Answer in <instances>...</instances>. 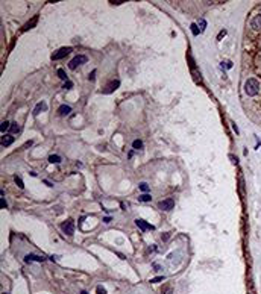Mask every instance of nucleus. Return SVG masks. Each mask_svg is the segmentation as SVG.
<instances>
[{
  "label": "nucleus",
  "instance_id": "f257e3e1",
  "mask_svg": "<svg viewBox=\"0 0 261 294\" xmlns=\"http://www.w3.org/2000/svg\"><path fill=\"white\" fill-rule=\"evenodd\" d=\"M244 91H246V94L248 96H257L258 94V91H260V82L257 81V79H254V77H250V79H248L246 82H244Z\"/></svg>",
  "mask_w": 261,
  "mask_h": 294
},
{
  "label": "nucleus",
  "instance_id": "f03ea898",
  "mask_svg": "<svg viewBox=\"0 0 261 294\" xmlns=\"http://www.w3.org/2000/svg\"><path fill=\"white\" fill-rule=\"evenodd\" d=\"M85 62H87V56L78 55V56H74V58L69 62V68H70V70H76L79 65H82V64H85Z\"/></svg>",
  "mask_w": 261,
  "mask_h": 294
},
{
  "label": "nucleus",
  "instance_id": "7ed1b4c3",
  "mask_svg": "<svg viewBox=\"0 0 261 294\" xmlns=\"http://www.w3.org/2000/svg\"><path fill=\"white\" fill-rule=\"evenodd\" d=\"M61 229H62V232H64L65 235L71 236L73 234H74V223H73V220H67V222H64V223L61 224Z\"/></svg>",
  "mask_w": 261,
  "mask_h": 294
},
{
  "label": "nucleus",
  "instance_id": "20e7f679",
  "mask_svg": "<svg viewBox=\"0 0 261 294\" xmlns=\"http://www.w3.org/2000/svg\"><path fill=\"white\" fill-rule=\"evenodd\" d=\"M173 206H175V200L172 199V197L161 200V202L158 203V208L163 209V211H170V209H173Z\"/></svg>",
  "mask_w": 261,
  "mask_h": 294
},
{
  "label": "nucleus",
  "instance_id": "39448f33",
  "mask_svg": "<svg viewBox=\"0 0 261 294\" xmlns=\"http://www.w3.org/2000/svg\"><path fill=\"white\" fill-rule=\"evenodd\" d=\"M71 50H73L71 47H61L59 50L56 52V53H53V55H52V59H53V61H58V59L65 58V56H67V55L70 53Z\"/></svg>",
  "mask_w": 261,
  "mask_h": 294
},
{
  "label": "nucleus",
  "instance_id": "423d86ee",
  "mask_svg": "<svg viewBox=\"0 0 261 294\" xmlns=\"http://www.w3.org/2000/svg\"><path fill=\"white\" fill-rule=\"evenodd\" d=\"M119 86H120V81H111L109 83H107V85H105L103 93H105V94H111V93H114V91H116Z\"/></svg>",
  "mask_w": 261,
  "mask_h": 294
},
{
  "label": "nucleus",
  "instance_id": "0eeeda50",
  "mask_svg": "<svg viewBox=\"0 0 261 294\" xmlns=\"http://www.w3.org/2000/svg\"><path fill=\"white\" fill-rule=\"evenodd\" d=\"M135 223H137V226L141 229V231H147V229H150V231H154L155 227L152 226V224H149V223H146L144 220H141V218H137L135 220Z\"/></svg>",
  "mask_w": 261,
  "mask_h": 294
},
{
  "label": "nucleus",
  "instance_id": "6e6552de",
  "mask_svg": "<svg viewBox=\"0 0 261 294\" xmlns=\"http://www.w3.org/2000/svg\"><path fill=\"white\" fill-rule=\"evenodd\" d=\"M36 23H38V15H34V17H32V20H29V21H27V23L23 26V32L29 30V29H32V27H34Z\"/></svg>",
  "mask_w": 261,
  "mask_h": 294
},
{
  "label": "nucleus",
  "instance_id": "1a4fd4ad",
  "mask_svg": "<svg viewBox=\"0 0 261 294\" xmlns=\"http://www.w3.org/2000/svg\"><path fill=\"white\" fill-rule=\"evenodd\" d=\"M250 26L255 29V30H261V15H255L250 21Z\"/></svg>",
  "mask_w": 261,
  "mask_h": 294
},
{
  "label": "nucleus",
  "instance_id": "9d476101",
  "mask_svg": "<svg viewBox=\"0 0 261 294\" xmlns=\"http://www.w3.org/2000/svg\"><path fill=\"white\" fill-rule=\"evenodd\" d=\"M43 111H47V103H46V102H40V103L35 106V109H34V115H38V114L43 112Z\"/></svg>",
  "mask_w": 261,
  "mask_h": 294
},
{
  "label": "nucleus",
  "instance_id": "9b49d317",
  "mask_svg": "<svg viewBox=\"0 0 261 294\" xmlns=\"http://www.w3.org/2000/svg\"><path fill=\"white\" fill-rule=\"evenodd\" d=\"M12 142H14V137H12V135L8 133V135H3V137H2V146H3V147L11 146Z\"/></svg>",
  "mask_w": 261,
  "mask_h": 294
},
{
  "label": "nucleus",
  "instance_id": "f8f14e48",
  "mask_svg": "<svg viewBox=\"0 0 261 294\" xmlns=\"http://www.w3.org/2000/svg\"><path fill=\"white\" fill-rule=\"evenodd\" d=\"M70 112H71V106H69V105H61L59 108H58V114L62 115V117H64V115H69Z\"/></svg>",
  "mask_w": 261,
  "mask_h": 294
},
{
  "label": "nucleus",
  "instance_id": "ddd939ff",
  "mask_svg": "<svg viewBox=\"0 0 261 294\" xmlns=\"http://www.w3.org/2000/svg\"><path fill=\"white\" fill-rule=\"evenodd\" d=\"M44 259H46V258H43V256H38V255H32V253H31V255H26V256H24V261H26V262H32V261L43 262Z\"/></svg>",
  "mask_w": 261,
  "mask_h": 294
},
{
  "label": "nucleus",
  "instance_id": "4468645a",
  "mask_svg": "<svg viewBox=\"0 0 261 294\" xmlns=\"http://www.w3.org/2000/svg\"><path fill=\"white\" fill-rule=\"evenodd\" d=\"M49 162H50V164H59L61 156H58V155H50V156H49Z\"/></svg>",
  "mask_w": 261,
  "mask_h": 294
},
{
  "label": "nucleus",
  "instance_id": "2eb2a0df",
  "mask_svg": "<svg viewBox=\"0 0 261 294\" xmlns=\"http://www.w3.org/2000/svg\"><path fill=\"white\" fill-rule=\"evenodd\" d=\"M190 29H191V34H193L194 36H197L199 34H201V29L197 27V24H196V23H193V24H191V26H190Z\"/></svg>",
  "mask_w": 261,
  "mask_h": 294
},
{
  "label": "nucleus",
  "instance_id": "dca6fc26",
  "mask_svg": "<svg viewBox=\"0 0 261 294\" xmlns=\"http://www.w3.org/2000/svg\"><path fill=\"white\" fill-rule=\"evenodd\" d=\"M9 128H11V123H9V121H6V120H5V121H2V126H0V130H2L3 133H5V130H8Z\"/></svg>",
  "mask_w": 261,
  "mask_h": 294
},
{
  "label": "nucleus",
  "instance_id": "f3484780",
  "mask_svg": "<svg viewBox=\"0 0 261 294\" xmlns=\"http://www.w3.org/2000/svg\"><path fill=\"white\" fill-rule=\"evenodd\" d=\"M138 200H140V202H150V200H152V197H150V194L144 193V194H141V196L138 197Z\"/></svg>",
  "mask_w": 261,
  "mask_h": 294
},
{
  "label": "nucleus",
  "instance_id": "a211bd4d",
  "mask_svg": "<svg viewBox=\"0 0 261 294\" xmlns=\"http://www.w3.org/2000/svg\"><path fill=\"white\" fill-rule=\"evenodd\" d=\"M132 147H134V149H137V150H138V149H141V147H143V141H141V140H135V141L132 142Z\"/></svg>",
  "mask_w": 261,
  "mask_h": 294
},
{
  "label": "nucleus",
  "instance_id": "6ab92c4d",
  "mask_svg": "<svg viewBox=\"0 0 261 294\" xmlns=\"http://www.w3.org/2000/svg\"><path fill=\"white\" fill-rule=\"evenodd\" d=\"M58 76H59V79L65 81V82L69 81V79H67V74H65V71L62 70V68H59V70H58Z\"/></svg>",
  "mask_w": 261,
  "mask_h": 294
},
{
  "label": "nucleus",
  "instance_id": "aec40b11",
  "mask_svg": "<svg viewBox=\"0 0 261 294\" xmlns=\"http://www.w3.org/2000/svg\"><path fill=\"white\" fill-rule=\"evenodd\" d=\"M14 180H15V184L18 185V188H24V184H23V180H21V177L20 176H15L14 177Z\"/></svg>",
  "mask_w": 261,
  "mask_h": 294
},
{
  "label": "nucleus",
  "instance_id": "412c9836",
  "mask_svg": "<svg viewBox=\"0 0 261 294\" xmlns=\"http://www.w3.org/2000/svg\"><path fill=\"white\" fill-rule=\"evenodd\" d=\"M9 129H11V132H12V133H15V132H20V126H18L17 123H12V124H11V128H9Z\"/></svg>",
  "mask_w": 261,
  "mask_h": 294
},
{
  "label": "nucleus",
  "instance_id": "4be33fe9",
  "mask_svg": "<svg viewBox=\"0 0 261 294\" xmlns=\"http://www.w3.org/2000/svg\"><path fill=\"white\" fill-rule=\"evenodd\" d=\"M140 189H141L143 193H147V191H149V185H147L146 182H141V184H140Z\"/></svg>",
  "mask_w": 261,
  "mask_h": 294
},
{
  "label": "nucleus",
  "instance_id": "5701e85b",
  "mask_svg": "<svg viewBox=\"0 0 261 294\" xmlns=\"http://www.w3.org/2000/svg\"><path fill=\"white\" fill-rule=\"evenodd\" d=\"M199 24H201V32H203V30L206 29V21H205L203 18H201V20H199Z\"/></svg>",
  "mask_w": 261,
  "mask_h": 294
},
{
  "label": "nucleus",
  "instance_id": "b1692460",
  "mask_svg": "<svg viewBox=\"0 0 261 294\" xmlns=\"http://www.w3.org/2000/svg\"><path fill=\"white\" fill-rule=\"evenodd\" d=\"M164 279V276H158V278H154V279H150V282L152 283H158V282H161Z\"/></svg>",
  "mask_w": 261,
  "mask_h": 294
},
{
  "label": "nucleus",
  "instance_id": "393cba45",
  "mask_svg": "<svg viewBox=\"0 0 261 294\" xmlns=\"http://www.w3.org/2000/svg\"><path fill=\"white\" fill-rule=\"evenodd\" d=\"M222 67H225V68H232V62H231V61L222 62Z\"/></svg>",
  "mask_w": 261,
  "mask_h": 294
},
{
  "label": "nucleus",
  "instance_id": "a878e982",
  "mask_svg": "<svg viewBox=\"0 0 261 294\" xmlns=\"http://www.w3.org/2000/svg\"><path fill=\"white\" fill-rule=\"evenodd\" d=\"M64 90H70V88H73V83L70 82V81H67V82L64 83V86H62Z\"/></svg>",
  "mask_w": 261,
  "mask_h": 294
},
{
  "label": "nucleus",
  "instance_id": "bb28decb",
  "mask_svg": "<svg viewBox=\"0 0 261 294\" xmlns=\"http://www.w3.org/2000/svg\"><path fill=\"white\" fill-rule=\"evenodd\" d=\"M0 206H2L3 209H5L6 206H8V203H6V200H5V197H2V199H0Z\"/></svg>",
  "mask_w": 261,
  "mask_h": 294
},
{
  "label": "nucleus",
  "instance_id": "cd10ccee",
  "mask_svg": "<svg viewBox=\"0 0 261 294\" xmlns=\"http://www.w3.org/2000/svg\"><path fill=\"white\" fill-rule=\"evenodd\" d=\"M97 294H107V290L103 287H97Z\"/></svg>",
  "mask_w": 261,
  "mask_h": 294
},
{
  "label": "nucleus",
  "instance_id": "c85d7f7f",
  "mask_svg": "<svg viewBox=\"0 0 261 294\" xmlns=\"http://www.w3.org/2000/svg\"><path fill=\"white\" fill-rule=\"evenodd\" d=\"M225 35H226V30L223 29V30H220V32H219V35H217V40H222V38H223Z\"/></svg>",
  "mask_w": 261,
  "mask_h": 294
},
{
  "label": "nucleus",
  "instance_id": "c756f323",
  "mask_svg": "<svg viewBox=\"0 0 261 294\" xmlns=\"http://www.w3.org/2000/svg\"><path fill=\"white\" fill-rule=\"evenodd\" d=\"M94 77H96V70H93L91 73H90V76H88V79L90 81H94Z\"/></svg>",
  "mask_w": 261,
  "mask_h": 294
},
{
  "label": "nucleus",
  "instance_id": "7c9ffc66",
  "mask_svg": "<svg viewBox=\"0 0 261 294\" xmlns=\"http://www.w3.org/2000/svg\"><path fill=\"white\" fill-rule=\"evenodd\" d=\"M111 3L112 5H121V3H125V0H111Z\"/></svg>",
  "mask_w": 261,
  "mask_h": 294
},
{
  "label": "nucleus",
  "instance_id": "2f4dec72",
  "mask_svg": "<svg viewBox=\"0 0 261 294\" xmlns=\"http://www.w3.org/2000/svg\"><path fill=\"white\" fill-rule=\"evenodd\" d=\"M232 129H234V132H235V133H238V132H240V130H238V128H237V124H235V123H232Z\"/></svg>",
  "mask_w": 261,
  "mask_h": 294
},
{
  "label": "nucleus",
  "instance_id": "473e14b6",
  "mask_svg": "<svg viewBox=\"0 0 261 294\" xmlns=\"http://www.w3.org/2000/svg\"><path fill=\"white\" fill-rule=\"evenodd\" d=\"M163 294H173V290H172V288H167V290H166V291H164Z\"/></svg>",
  "mask_w": 261,
  "mask_h": 294
},
{
  "label": "nucleus",
  "instance_id": "72a5a7b5",
  "mask_svg": "<svg viewBox=\"0 0 261 294\" xmlns=\"http://www.w3.org/2000/svg\"><path fill=\"white\" fill-rule=\"evenodd\" d=\"M229 158H231V159H232V162H234V164H237V162H238V161H237V158H234V156H232V155H231V156H229Z\"/></svg>",
  "mask_w": 261,
  "mask_h": 294
},
{
  "label": "nucleus",
  "instance_id": "f704fd0d",
  "mask_svg": "<svg viewBox=\"0 0 261 294\" xmlns=\"http://www.w3.org/2000/svg\"><path fill=\"white\" fill-rule=\"evenodd\" d=\"M81 294H88V293H87V291H82V293H81Z\"/></svg>",
  "mask_w": 261,
  "mask_h": 294
},
{
  "label": "nucleus",
  "instance_id": "c9c22d12",
  "mask_svg": "<svg viewBox=\"0 0 261 294\" xmlns=\"http://www.w3.org/2000/svg\"><path fill=\"white\" fill-rule=\"evenodd\" d=\"M3 294H6V293H3Z\"/></svg>",
  "mask_w": 261,
  "mask_h": 294
}]
</instances>
